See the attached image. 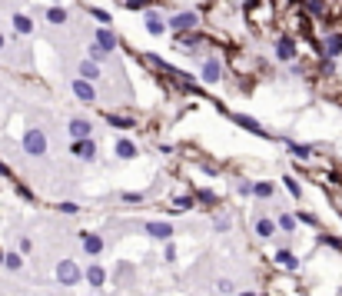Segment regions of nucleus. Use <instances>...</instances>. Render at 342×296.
Masks as SVG:
<instances>
[{
	"label": "nucleus",
	"mask_w": 342,
	"mask_h": 296,
	"mask_svg": "<svg viewBox=\"0 0 342 296\" xmlns=\"http://www.w3.org/2000/svg\"><path fill=\"white\" fill-rule=\"evenodd\" d=\"M196 24H199V17H196L193 10H176V13H170V17H166V27H170V30H176V33L193 30Z\"/></svg>",
	"instance_id": "obj_1"
},
{
	"label": "nucleus",
	"mask_w": 342,
	"mask_h": 296,
	"mask_svg": "<svg viewBox=\"0 0 342 296\" xmlns=\"http://www.w3.org/2000/svg\"><path fill=\"white\" fill-rule=\"evenodd\" d=\"M57 280L64 286H76L80 283V266L73 263V260H60V266H57Z\"/></svg>",
	"instance_id": "obj_2"
},
{
	"label": "nucleus",
	"mask_w": 342,
	"mask_h": 296,
	"mask_svg": "<svg viewBox=\"0 0 342 296\" xmlns=\"http://www.w3.org/2000/svg\"><path fill=\"white\" fill-rule=\"evenodd\" d=\"M24 146H27V153H30V157H44L47 153V137L40 130H30L24 137Z\"/></svg>",
	"instance_id": "obj_3"
},
{
	"label": "nucleus",
	"mask_w": 342,
	"mask_h": 296,
	"mask_svg": "<svg viewBox=\"0 0 342 296\" xmlns=\"http://www.w3.org/2000/svg\"><path fill=\"white\" fill-rule=\"evenodd\" d=\"M296 40L292 37H279L276 40V60H296Z\"/></svg>",
	"instance_id": "obj_4"
},
{
	"label": "nucleus",
	"mask_w": 342,
	"mask_h": 296,
	"mask_svg": "<svg viewBox=\"0 0 342 296\" xmlns=\"http://www.w3.org/2000/svg\"><path fill=\"white\" fill-rule=\"evenodd\" d=\"M73 94L80 97L83 103H96V90L90 87V80H83V77H80V80H73Z\"/></svg>",
	"instance_id": "obj_5"
},
{
	"label": "nucleus",
	"mask_w": 342,
	"mask_h": 296,
	"mask_svg": "<svg viewBox=\"0 0 342 296\" xmlns=\"http://www.w3.org/2000/svg\"><path fill=\"white\" fill-rule=\"evenodd\" d=\"M146 30H150L153 33V37H159V33H163L166 30V17H159V13L156 10H146Z\"/></svg>",
	"instance_id": "obj_6"
},
{
	"label": "nucleus",
	"mask_w": 342,
	"mask_h": 296,
	"mask_svg": "<svg viewBox=\"0 0 342 296\" xmlns=\"http://www.w3.org/2000/svg\"><path fill=\"white\" fill-rule=\"evenodd\" d=\"M73 153H76L80 160H93V153H96L93 140H90V137H83V140H73Z\"/></svg>",
	"instance_id": "obj_7"
},
{
	"label": "nucleus",
	"mask_w": 342,
	"mask_h": 296,
	"mask_svg": "<svg viewBox=\"0 0 342 296\" xmlns=\"http://www.w3.org/2000/svg\"><path fill=\"white\" fill-rule=\"evenodd\" d=\"M146 233H150V236H156V239H170L173 233H176V230H173V227H170V223L156 220V223H150V227H146Z\"/></svg>",
	"instance_id": "obj_8"
},
{
	"label": "nucleus",
	"mask_w": 342,
	"mask_h": 296,
	"mask_svg": "<svg viewBox=\"0 0 342 296\" xmlns=\"http://www.w3.org/2000/svg\"><path fill=\"white\" fill-rule=\"evenodd\" d=\"M90 120H70V137L73 140H83V137H90Z\"/></svg>",
	"instance_id": "obj_9"
},
{
	"label": "nucleus",
	"mask_w": 342,
	"mask_h": 296,
	"mask_svg": "<svg viewBox=\"0 0 342 296\" xmlns=\"http://www.w3.org/2000/svg\"><path fill=\"white\" fill-rule=\"evenodd\" d=\"M80 236H83V246H87V253H90V256H96V253L103 250V239L96 236V233H80Z\"/></svg>",
	"instance_id": "obj_10"
},
{
	"label": "nucleus",
	"mask_w": 342,
	"mask_h": 296,
	"mask_svg": "<svg viewBox=\"0 0 342 296\" xmlns=\"http://www.w3.org/2000/svg\"><path fill=\"white\" fill-rule=\"evenodd\" d=\"M96 47H100V50H113V47H116V37H113V33H110V30H96Z\"/></svg>",
	"instance_id": "obj_11"
},
{
	"label": "nucleus",
	"mask_w": 342,
	"mask_h": 296,
	"mask_svg": "<svg viewBox=\"0 0 342 296\" xmlns=\"http://www.w3.org/2000/svg\"><path fill=\"white\" fill-rule=\"evenodd\" d=\"M323 53H326V57H339V53H342V37H339V33H336V37H329V40H326V47H323Z\"/></svg>",
	"instance_id": "obj_12"
},
{
	"label": "nucleus",
	"mask_w": 342,
	"mask_h": 296,
	"mask_svg": "<svg viewBox=\"0 0 342 296\" xmlns=\"http://www.w3.org/2000/svg\"><path fill=\"white\" fill-rule=\"evenodd\" d=\"M80 73H83V80H100V67H96V60H83Z\"/></svg>",
	"instance_id": "obj_13"
},
{
	"label": "nucleus",
	"mask_w": 342,
	"mask_h": 296,
	"mask_svg": "<svg viewBox=\"0 0 342 296\" xmlns=\"http://www.w3.org/2000/svg\"><path fill=\"white\" fill-rule=\"evenodd\" d=\"M276 263H279V266H286V270H299V260L292 256L289 250H279V253H276Z\"/></svg>",
	"instance_id": "obj_14"
},
{
	"label": "nucleus",
	"mask_w": 342,
	"mask_h": 296,
	"mask_svg": "<svg viewBox=\"0 0 342 296\" xmlns=\"http://www.w3.org/2000/svg\"><path fill=\"white\" fill-rule=\"evenodd\" d=\"M203 77H206L209 83H216V80H219V60H213V57H209V60L203 63Z\"/></svg>",
	"instance_id": "obj_15"
},
{
	"label": "nucleus",
	"mask_w": 342,
	"mask_h": 296,
	"mask_svg": "<svg viewBox=\"0 0 342 296\" xmlns=\"http://www.w3.org/2000/svg\"><path fill=\"white\" fill-rule=\"evenodd\" d=\"M87 280H90V283H93V286H103V280H107V273H103V266H100V263H93V266H90V270H87Z\"/></svg>",
	"instance_id": "obj_16"
},
{
	"label": "nucleus",
	"mask_w": 342,
	"mask_h": 296,
	"mask_svg": "<svg viewBox=\"0 0 342 296\" xmlns=\"http://www.w3.org/2000/svg\"><path fill=\"white\" fill-rule=\"evenodd\" d=\"M233 120H236V123H243V126H246L249 133H266V130H263V126H259V123H256V120H253V117H243V114H236Z\"/></svg>",
	"instance_id": "obj_17"
},
{
	"label": "nucleus",
	"mask_w": 342,
	"mask_h": 296,
	"mask_svg": "<svg viewBox=\"0 0 342 296\" xmlns=\"http://www.w3.org/2000/svg\"><path fill=\"white\" fill-rule=\"evenodd\" d=\"M116 153H120L123 160H133L136 157V146L130 143V140H120V143H116Z\"/></svg>",
	"instance_id": "obj_18"
},
{
	"label": "nucleus",
	"mask_w": 342,
	"mask_h": 296,
	"mask_svg": "<svg viewBox=\"0 0 342 296\" xmlns=\"http://www.w3.org/2000/svg\"><path fill=\"white\" fill-rule=\"evenodd\" d=\"M47 20H50V24H67V10L64 7H50V10H47Z\"/></svg>",
	"instance_id": "obj_19"
},
{
	"label": "nucleus",
	"mask_w": 342,
	"mask_h": 296,
	"mask_svg": "<svg viewBox=\"0 0 342 296\" xmlns=\"http://www.w3.org/2000/svg\"><path fill=\"white\" fill-rule=\"evenodd\" d=\"M13 27H17V33H30V30H33L30 17H24V13H17V17H13Z\"/></svg>",
	"instance_id": "obj_20"
},
{
	"label": "nucleus",
	"mask_w": 342,
	"mask_h": 296,
	"mask_svg": "<svg viewBox=\"0 0 342 296\" xmlns=\"http://www.w3.org/2000/svg\"><path fill=\"white\" fill-rule=\"evenodd\" d=\"M256 233H259V236H273L276 233V223L273 220H259V223H256Z\"/></svg>",
	"instance_id": "obj_21"
},
{
	"label": "nucleus",
	"mask_w": 342,
	"mask_h": 296,
	"mask_svg": "<svg viewBox=\"0 0 342 296\" xmlns=\"http://www.w3.org/2000/svg\"><path fill=\"white\" fill-rule=\"evenodd\" d=\"M306 10L316 13V17H323V13H326V4H323V0H306Z\"/></svg>",
	"instance_id": "obj_22"
},
{
	"label": "nucleus",
	"mask_w": 342,
	"mask_h": 296,
	"mask_svg": "<svg viewBox=\"0 0 342 296\" xmlns=\"http://www.w3.org/2000/svg\"><path fill=\"white\" fill-rule=\"evenodd\" d=\"M93 17L100 20L103 27H110V24H113V17H110V10H100V7H93Z\"/></svg>",
	"instance_id": "obj_23"
},
{
	"label": "nucleus",
	"mask_w": 342,
	"mask_h": 296,
	"mask_svg": "<svg viewBox=\"0 0 342 296\" xmlns=\"http://www.w3.org/2000/svg\"><path fill=\"white\" fill-rule=\"evenodd\" d=\"M279 227H283L286 233H292V230H296V216H289V213H286L283 220H279Z\"/></svg>",
	"instance_id": "obj_24"
},
{
	"label": "nucleus",
	"mask_w": 342,
	"mask_h": 296,
	"mask_svg": "<svg viewBox=\"0 0 342 296\" xmlns=\"http://www.w3.org/2000/svg\"><path fill=\"white\" fill-rule=\"evenodd\" d=\"M253 193H256V196H273V187H269V183H256Z\"/></svg>",
	"instance_id": "obj_25"
},
{
	"label": "nucleus",
	"mask_w": 342,
	"mask_h": 296,
	"mask_svg": "<svg viewBox=\"0 0 342 296\" xmlns=\"http://www.w3.org/2000/svg\"><path fill=\"white\" fill-rule=\"evenodd\" d=\"M289 150H292V153H296V157H299V160H306V157H309V146H299V143H289Z\"/></svg>",
	"instance_id": "obj_26"
},
{
	"label": "nucleus",
	"mask_w": 342,
	"mask_h": 296,
	"mask_svg": "<svg viewBox=\"0 0 342 296\" xmlns=\"http://www.w3.org/2000/svg\"><path fill=\"white\" fill-rule=\"evenodd\" d=\"M110 123H113V126H120V130H127V126H133V120H123V117H110Z\"/></svg>",
	"instance_id": "obj_27"
},
{
	"label": "nucleus",
	"mask_w": 342,
	"mask_h": 296,
	"mask_svg": "<svg viewBox=\"0 0 342 296\" xmlns=\"http://www.w3.org/2000/svg\"><path fill=\"white\" fill-rule=\"evenodd\" d=\"M173 207H176V210H193V200H190V196H176Z\"/></svg>",
	"instance_id": "obj_28"
},
{
	"label": "nucleus",
	"mask_w": 342,
	"mask_h": 296,
	"mask_svg": "<svg viewBox=\"0 0 342 296\" xmlns=\"http://www.w3.org/2000/svg\"><path fill=\"white\" fill-rule=\"evenodd\" d=\"M286 187H289V193H292V196H299V193H303V190H299V183L292 180V177H286Z\"/></svg>",
	"instance_id": "obj_29"
},
{
	"label": "nucleus",
	"mask_w": 342,
	"mask_h": 296,
	"mask_svg": "<svg viewBox=\"0 0 342 296\" xmlns=\"http://www.w3.org/2000/svg\"><path fill=\"white\" fill-rule=\"evenodd\" d=\"M7 266H10V270H17V266H20V256H17V253H10V256H7Z\"/></svg>",
	"instance_id": "obj_30"
},
{
	"label": "nucleus",
	"mask_w": 342,
	"mask_h": 296,
	"mask_svg": "<svg viewBox=\"0 0 342 296\" xmlns=\"http://www.w3.org/2000/svg\"><path fill=\"white\" fill-rule=\"evenodd\" d=\"M0 47H4V37H0Z\"/></svg>",
	"instance_id": "obj_31"
},
{
	"label": "nucleus",
	"mask_w": 342,
	"mask_h": 296,
	"mask_svg": "<svg viewBox=\"0 0 342 296\" xmlns=\"http://www.w3.org/2000/svg\"><path fill=\"white\" fill-rule=\"evenodd\" d=\"M243 296H253V293H243Z\"/></svg>",
	"instance_id": "obj_32"
},
{
	"label": "nucleus",
	"mask_w": 342,
	"mask_h": 296,
	"mask_svg": "<svg viewBox=\"0 0 342 296\" xmlns=\"http://www.w3.org/2000/svg\"><path fill=\"white\" fill-rule=\"evenodd\" d=\"M292 4H299V0H292Z\"/></svg>",
	"instance_id": "obj_33"
}]
</instances>
